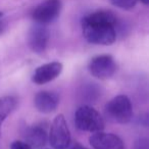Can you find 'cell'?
<instances>
[{
	"instance_id": "d6986e66",
	"label": "cell",
	"mask_w": 149,
	"mask_h": 149,
	"mask_svg": "<svg viewBox=\"0 0 149 149\" xmlns=\"http://www.w3.org/2000/svg\"><path fill=\"white\" fill-rule=\"evenodd\" d=\"M1 15H2V13H0V17H1Z\"/></svg>"
},
{
	"instance_id": "e0dca14e",
	"label": "cell",
	"mask_w": 149,
	"mask_h": 149,
	"mask_svg": "<svg viewBox=\"0 0 149 149\" xmlns=\"http://www.w3.org/2000/svg\"><path fill=\"white\" fill-rule=\"evenodd\" d=\"M4 29H5V25H4V23H3V22L0 21V34H1L3 31H4Z\"/></svg>"
},
{
	"instance_id": "4fadbf2b",
	"label": "cell",
	"mask_w": 149,
	"mask_h": 149,
	"mask_svg": "<svg viewBox=\"0 0 149 149\" xmlns=\"http://www.w3.org/2000/svg\"><path fill=\"white\" fill-rule=\"evenodd\" d=\"M137 1L138 0H110V2L114 6L122 9H126V10H129V9H132L133 7H135Z\"/></svg>"
},
{
	"instance_id": "52a82bcc",
	"label": "cell",
	"mask_w": 149,
	"mask_h": 149,
	"mask_svg": "<svg viewBox=\"0 0 149 149\" xmlns=\"http://www.w3.org/2000/svg\"><path fill=\"white\" fill-rule=\"evenodd\" d=\"M60 9L61 3L59 0H45L34 9L32 17L36 23L47 25L57 19Z\"/></svg>"
},
{
	"instance_id": "6da1fadb",
	"label": "cell",
	"mask_w": 149,
	"mask_h": 149,
	"mask_svg": "<svg viewBox=\"0 0 149 149\" xmlns=\"http://www.w3.org/2000/svg\"><path fill=\"white\" fill-rule=\"evenodd\" d=\"M116 15L109 10L90 13L82 21L84 38L91 44L111 45L116 40Z\"/></svg>"
},
{
	"instance_id": "3957f363",
	"label": "cell",
	"mask_w": 149,
	"mask_h": 149,
	"mask_svg": "<svg viewBox=\"0 0 149 149\" xmlns=\"http://www.w3.org/2000/svg\"><path fill=\"white\" fill-rule=\"evenodd\" d=\"M105 112L110 120L118 124H128L133 116V106L130 98L118 95L106 103Z\"/></svg>"
},
{
	"instance_id": "9a60e30c",
	"label": "cell",
	"mask_w": 149,
	"mask_h": 149,
	"mask_svg": "<svg viewBox=\"0 0 149 149\" xmlns=\"http://www.w3.org/2000/svg\"><path fill=\"white\" fill-rule=\"evenodd\" d=\"M10 149H32V147L27 142L23 141H15L11 143Z\"/></svg>"
},
{
	"instance_id": "ba28073f",
	"label": "cell",
	"mask_w": 149,
	"mask_h": 149,
	"mask_svg": "<svg viewBox=\"0 0 149 149\" xmlns=\"http://www.w3.org/2000/svg\"><path fill=\"white\" fill-rule=\"evenodd\" d=\"M62 68L63 65L59 61H52L42 64L34 72L32 81L37 85H44L46 83H49L61 74Z\"/></svg>"
},
{
	"instance_id": "2e32d148",
	"label": "cell",
	"mask_w": 149,
	"mask_h": 149,
	"mask_svg": "<svg viewBox=\"0 0 149 149\" xmlns=\"http://www.w3.org/2000/svg\"><path fill=\"white\" fill-rule=\"evenodd\" d=\"M68 149H88V148H86L85 146H83V145H81L80 143H78V142H74L72 144L70 143V145L68 146Z\"/></svg>"
},
{
	"instance_id": "ffe728a7",
	"label": "cell",
	"mask_w": 149,
	"mask_h": 149,
	"mask_svg": "<svg viewBox=\"0 0 149 149\" xmlns=\"http://www.w3.org/2000/svg\"><path fill=\"white\" fill-rule=\"evenodd\" d=\"M148 120H149V118H148Z\"/></svg>"
},
{
	"instance_id": "5bb4252c",
	"label": "cell",
	"mask_w": 149,
	"mask_h": 149,
	"mask_svg": "<svg viewBox=\"0 0 149 149\" xmlns=\"http://www.w3.org/2000/svg\"><path fill=\"white\" fill-rule=\"evenodd\" d=\"M133 149H149V137H141L136 140Z\"/></svg>"
},
{
	"instance_id": "9c48e42d",
	"label": "cell",
	"mask_w": 149,
	"mask_h": 149,
	"mask_svg": "<svg viewBox=\"0 0 149 149\" xmlns=\"http://www.w3.org/2000/svg\"><path fill=\"white\" fill-rule=\"evenodd\" d=\"M94 149H125V143L118 136L111 133L97 132L89 138Z\"/></svg>"
},
{
	"instance_id": "8992f818",
	"label": "cell",
	"mask_w": 149,
	"mask_h": 149,
	"mask_svg": "<svg viewBox=\"0 0 149 149\" xmlns=\"http://www.w3.org/2000/svg\"><path fill=\"white\" fill-rule=\"evenodd\" d=\"M50 33L46 25L36 23L28 33V45L30 49L37 54H42L47 49Z\"/></svg>"
},
{
	"instance_id": "7a4b0ae2",
	"label": "cell",
	"mask_w": 149,
	"mask_h": 149,
	"mask_svg": "<svg viewBox=\"0 0 149 149\" xmlns=\"http://www.w3.org/2000/svg\"><path fill=\"white\" fill-rule=\"evenodd\" d=\"M74 123L77 128L84 132L97 133L104 129L103 118L99 112L88 105H83L78 108L74 116Z\"/></svg>"
},
{
	"instance_id": "8fae6325",
	"label": "cell",
	"mask_w": 149,
	"mask_h": 149,
	"mask_svg": "<svg viewBox=\"0 0 149 149\" xmlns=\"http://www.w3.org/2000/svg\"><path fill=\"white\" fill-rule=\"evenodd\" d=\"M26 142L32 147V148H41L42 146L47 142V133L45 129L39 126L31 127L27 130L25 135Z\"/></svg>"
},
{
	"instance_id": "30bf717a",
	"label": "cell",
	"mask_w": 149,
	"mask_h": 149,
	"mask_svg": "<svg viewBox=\"0 0 149 149\" xmlns=\"http://www.w3.org/2000/svg\"><path fill=\"white\" fill-rule=\"evenodd\" d=\"M35 107L42 113H50L57 108L59 97L56 93L50 91H41L34 98Z\"/></svg>"
},
{
	"instance_id": "7c38bea8",
	"label": "cell",
	"mask_w": 149,
	"mask_h": 149,
	"mask_svg": "<svg viewBox=\"0 0 149 149\" xmlns=\"http://www.w3.org/2000/svg\"><path fill=\"white\" fill-rule=\"evenodd\" d=\"M17 105V99L13 96H4L0 98V136H1V127L3 122L9 113L15 109Z\"/></svg>"
},
{
	"instance_id": "5b68a950",
	"label": "cell",
	"mask_w": 149,
	"mask_h": 149,
	"mask_svg": "<svg viewBox=\"0 0 149 149\" xmlns=\"http://www.w3.org/2000/svg\"><path fill=\"white\" fill-rule=\"evenodd\" d=\"M88 68L93 77L100 80H106L116 74L118 64L111 55L102 54L92 58L88 64Z\"/></svg>"
},
{
	"instance_id": "277c9868",
	"label": "cell",
	"mask_w": 149,
	"mask_h": 149,
	"mask_svg": "<svg viewBox=\"0 0 149 149\" xmlns=\"http://www.w3.org/2000/svg\"><path fill=\"white\" fill-rule=\"evenodd\" d=\"M49 142L54 149H68L70 145V132L63 114L54 118L50 128Z\"/></svg>"
},
{
	"instance_id": "ac0fdd59",
	"label": "cell",
	"mask_w": 149,
	"mask_h": 149,
	"mask_svg": "<svg viewBox=\"0 0 149 149\" xmlns=\"http://www.w3.org/2000/svg\"><path fill=\"white\" fill-rule=\"evenodd\" d=\"M140 1H141L142 3H144V4L149 5V0H140Z\"/></svg>"
}]
</instances>
